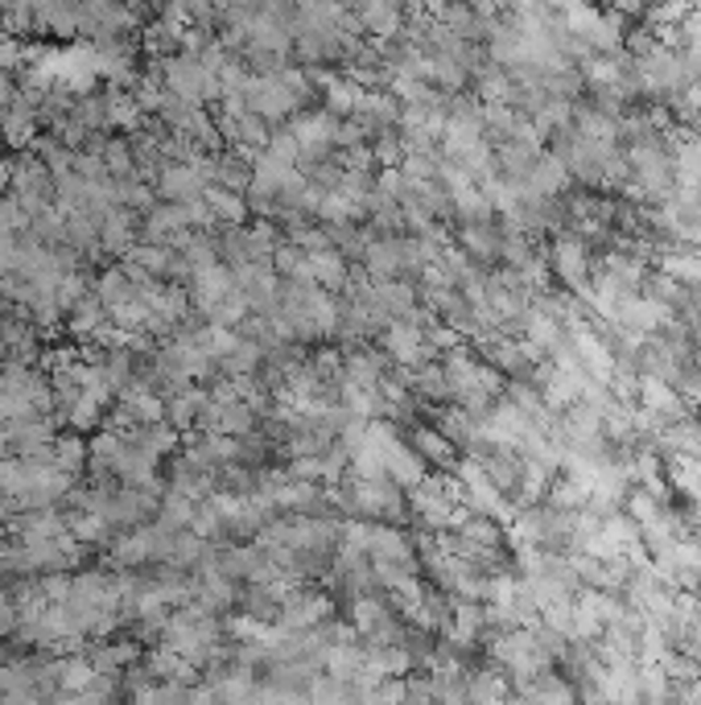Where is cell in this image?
I'll return each mask as SVG.
<instances>
[{
	"label": "cell",
	"instance_id": "cell-15",
	"mask_svg": "<svg viewBox=\"0 0 701 705\" xmlns=\"http://www.w3.org/2000/svg\"><path fill=\"white\" fill-rule=\"evenodd\" d=\"M203 199L211 203L219 227H231V223H243L248 219V194H236V190H223L219 182H211L203 190Z\"/></svg>",
	"mask_w": 701,
	"mask_h": 705
},
{
	"label": "cell",
	"instance_id": "cell-2",
	"mask_svg": "<svg viewBox=\"0 0 701 705\" xmlns=\"http://www.w3.org/2000/svg\"><path fill=\"white\" fill-rule=\"evenodd\" d=\"M425 331H429V326H421L417 318H392L384 331H380L388 363H396V368H417L425 359H433Z\"/></svg>",
	"mask_w": 701,
	"mask_h": 705
},
{
	"label": "cell",
	"instance_id": "cell-11",
	"mask_svg": "<svg viewBox=\"0 0 701 705\" xmlns=\"http://www.w3.org/2000/svg\"><path fill=\"white\" fill-rule=\"evenodd\" d=\"M211 401V392H203V389H182V392H174V396H166V421L178 433H190V429L199 426V413H203V405Z\"/></svg>",
	"mask_w": 701,
	"mask_h": 705
},
{
	"label": "cell",
	"instance_id": "cell-6",
	"mask_svg": "<svg viewBox=\"0 0 701 705\" xmlns=\"http://www.w3.org/2000/svg\"><path fill=\"white\" fill-rule=\"evenodd\" d=\"M368 557L371 561H401V565H417V545L405 537V528H401V524L371 519L368 524Z\"/></svg>",
	"mask_w": 701,
	"mask_h": 705
},
{
	"label": "cell",
	"instance_id": "cell-10",
	"mask_svg": "<svg viewBox=\"0 0 701 705\" xmlns=\"http://www.w3.org/2000/svg\"><path fill=\"white\" fill-rule=\"evenodd\" d=\"M570 186H573L570 166L557 157L554 148H540V157H536L533 169H528V178H524V186H520V194H566Z\"/></svg>",
	"mask_w": 701,
	"mask_h": 705
},
{
	"label": "cell",
	"instance_id": "cell-4",
	"mask_svg": "<svg viewBox=\"0 0 701 705\" xmlns=\"http://www.w3.org/2000/svg\"><path fill=\"white\" fill-rule=\"evenodd\" d=\"M405 438H408V445L421 454L425 463L433 466V470H454V466H459L462 450L450 442L438 426H429V421H413V426H405Z\"/></svg>",
	"mask_w": 701,
	"mask_h": 705
},
{
	"label": "cell",
	"instance_id": "cell-13",
	"mask_svg": "<svg viewBox=\"0 0 701 705\" xmlns=\"http://www.w3.org/2000/svg\"><path fill=\"white\" fill-rule=\"evenodd\" d=\"M87 656H92L95 672H104V677H116V668L136 665V656H141V644H136V640H116V644H95V648H87Z\"/></svg>",
	"mask_w": 701,
	"mask_h": 705
},
{
	"label": "cell",
	"instance_id": "cell-19",
	"mask_svg": "<svg viewBox=\"0 0 701 705\" xmlns=\"http://www.w3.org/2000/svg\"><path fill=\"white\" fill-rule=\"evenodd\" d=\"M99 153H104V166H108L111 178H136V157H132V145L129 141H104L99 145Z\"/></svg>",
	"mask_w": 701,
	"mask_h": 705
},
{
	"label": "cell",
	"instance_id": "cell-21",
	"mask_svg": "<svg viewBox=\"0 0 701 705\" xmlns=\"http://www.w3.org/2000/svg\"><path fill=\"white\" fill-rule=\"evenodd\" d=\"M79 297H87V277H83L79 268H71L67 277L58 280L55 301H58V306H62V310H71V306H74V301H79Z\"/></svg>",
	"mask_w": 701,
	"mask_h": 705
},
{
	"label": "cell",
	"instance_id": "cell-3",
	"mask_svg": "<svg viewBox=\"0 0 701 705\" xmlns=\"http://www.w3.org/2000/svg\"><path fill=\"white\" fill-rule=\"evenodd\" d=\"M454 243L466 252V260H471V264H479V268H499V243H503V227H499V219L459 223Z\"/></svg>",
	"mask_w": 701,
	"mask_h": 705
},
{
	"label": "cell",
	"instance_id": "cell-14",
	"mask_svg": "<svg viewBox=\"0 0 701 705\" xmlns=\"http://www.w3.org/2000/svg\"><path fill=\"white\" fill-rule=\"evenodd\" d=\"M87 463H92V442H83V433H79V429L58 433L55 438V466L71 470L74 479H79V475L87 470Z\"/></svg>",
	"mask_w": 701,
	"mask_h": 705
},
{
	"label": "cell",
	"instance_id": "cell-7",
	"mask_svg": "<svg viewBox=\"0 0 701 705\" xmlns=\"http://www.w3.org/2000/svg\"><path fill=\"white\" fill-rule=\"evenodd\" d=\"M136 236H141V219H136L132 206L116 203L99 215V248L111 252V256H124L132 243H136Z\"/></svg>",
	"mask_w": 701,
	"mask_h": 705
},
{
	"label": "cell",
	"instance_id": "cell-5",
	"mask_svg": "<svg viewBox=\"0 0 701 705\" xmlns=\"http://www.w3.org/2000/svg\"><path fill=\"white\" fill-rule=\"evenodd\" d=\"M301 280H314L322 289H331V294H347L350 285V268H347V256L338 252V248H322V252H306L301 260Z\"/></svg>",
	"mask_w": 701,
	"mask_h": 705
},
{
	"label": "cell",
	"instance_id": "cell-12",
	"mask_svg": "<svg viewBox=\"0 0 701 705\" xmlns=\"http://www.w3.org/2000/svg\"><path fill=\"white\" fill-rule=\"evenodd\" d=\"M99 326H108V306L95 297V289L87 297H79L71 310H67V331L74 338H95Z\"/></svg>",
	"mask_w": 701,
	"mask_h": 705
},
{
	"label": "cell",
	"instance_id": "cell-16",
	"mask_svg": "<svg viewBox=\"0 0 701 705\" xmlns=\"http://www.w3.org/2000/svg\"><path fill=\"white\" fill-rule=\"evenodd\" d=\"M215 182L223 190H236V194H248V186H252V162H243L240 153L231 148V153H215Z\"/></svg>",
	"mask_w": 701,
	"mask_h": 705
},
{
	"label": "cell",
	"instance_id": "cell-17",
	"mask_svg": "<svg viewBox=\"0 0 701 705\" xmlns=\"http://www.w3.org/2000/svg\"><path fill=\"white\" fill-rule=\"evenodd\" d=\"M136 294V285H132V277L124 273V264H111V268H104L99 277H95V297L104 301V306H120V301H129V297Z\"/></svg>",
	"mask_w": 701,
	"mask_h": 705
},
{
	"label": "cell",
	"instance_id": "cell-20",
	"mask_svg": "<svg viewBox=\"0 0 701 705\" xmlns=\"http://www.w3.org/2000/svg\"><path fill=\"white\" fill-rule=\"evenodd\" d=\"M0 231H4V236H21V231H29V211L17 203V194H13V190L0 199Z\"/></svg>",
	"mask_w": 701,
	"mask_h": 705
},
{
	"label": "cell",
	"instance_id": "cell-8",
	"mask_svg": "<svg viewBox=\"0 0 701 705\" xmlns=\"http://www.w3.org/2000/svg\"><path fill=\"white\" fill-rule=\"evenodd\" d=\"M206 178L203 169L194 166V162H169V166H162V174H157V194L166 199V203H190V199H203L206 190Z\"/></svg>",
	"mask_w": 701,
	"mask_h": 705
},
{
	"label": "cell",
	"instance_id": "cell-9",
	"mask_svg": "<svg viewBox=\"0 0 701 705\" xmlns=\"http://www.w3.org/2000/svg\"><path fill=\"white\" fill-rule=\"evenodd\" d=\"M231 289H236V268L219 260V264H211V268H199V273H194V280H190V301L199 306V314L211 318V310H215Z\"/></svg>",
	"mask_w": 701,
	"mask_h": 705
},
{
	"label": "cell",
	"instance_id": "cell-18",
	"mask_svg": "<svg viewBox=\"0 0 701 705\" xmlns=\"http://www.w3.org/2000/svg\"><path fill=\"white\" fill-rule=\"evenodd\" d=\"M350 475H355V479H388L384 450H380V445H371V442H364L355 454H350Z\"/></svg>",
	"mask_w": 701,
	"mask_h": 705
},
{
	"label": "cell",
	"instance_id": "cell-1",
	"mask_svg": "<svg viewBox=\"0 0 701 705\" xmlns=\"http://www.w3.org/2000/svg\"><path fill=\"white\" fill-rule=\"evenodd\" d=\"M545 256H549V273L561 280V289H570L578 297L591 289V243L578 231H557V240L545 248Z\"/></svg>",
	"mask_w": 701,
	"mask_h": 705
}]
</instances>
